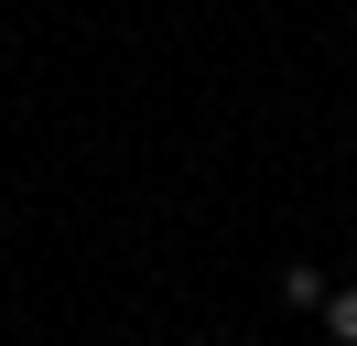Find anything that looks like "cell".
Here are the masks:
<instances>
[{
    "mask_svg": "<svg viewBox=\"0 0 357 346\" xmlns=\"http://www.w3.org/2000/svg\"><path fill=\"white\" fill-rule=\"evenodd\" d=\"M282 303H303V314H325V303H335V281L314 271V260H282Z\"/></svg>",
    "mask_w": 357,
    "mask_h": 346,
    "instance_id": "obj_1",
    "label": "cell"
},
{
    "mask_svg": "<svg viewBox=\"0 0 357 346\" xmlns=\"http://www.w3.org/2000/svg\"><path fill=\"white\" fill-rule=\"evenodd\" d=\"M325 336H335V346H357V281H335V303H325Z\"/></svg>",
    "mask_w": 357,
    "mask_h": 346,
    "instance_id": "obj_2",
    "label": "cell"
}]
</instances>
